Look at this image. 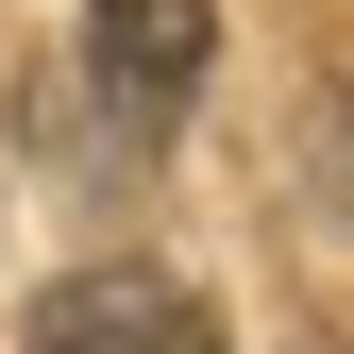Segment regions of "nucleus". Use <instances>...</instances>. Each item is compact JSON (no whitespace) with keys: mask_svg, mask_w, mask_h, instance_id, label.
<instances>
[{"mask_svg":"<svg viewBox=\"0 0 354 354\" xmlns=\"http://www.w3.org/2000/svg\"><path fill=\"white\" fill-rule=\"evenodd\" d=\"M34 354H219V321H203V287H169V270H68L34 304Z\"/></svg>","mask_w":354,"mask_h":354,"instance_id":"1","label":"nucleus"},{"mask_svg":"<svg viewBox=\"0 0 354 354\" xmlns=\"http://www.w3.org/2000/svg\"><path fill=\"white\" fill-rule=\"evenodd\" d=\"M84 51H102V84L136 118H169V102H203V68H219V0H84Z\"/></svg>","mask_w":354,"mask_h":354,"instance_id":"2","label":"nucleus"}]
</instances>
